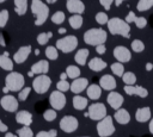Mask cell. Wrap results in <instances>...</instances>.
Returning a JSON list of instances; mask_svg holds the SVG:
<instances>
[{
    "label": "cell",
    "instance_id": "cell-46",
    "mask_svg": "<svg viewBox=\"0 0 153 137\" xmlns=\"http://www.w3.org/2000/svg\"><path fill=\"white\" fill-rule=\"evenodd\" d=\"M114 1H115V0H99V4L105 8V11H109Z\"/></svg>",
    "mask_w": 153,
    "mask_h": 137
},
{
    "label": "cell",
    "instance_id": "cell-16",
    "mask_svg": "<svg viewBox=\"0 0 153 137\" xmlns=\"http://www.w3.org/2000/svg\"><path fill=\"white\" fill-rule=\"evenodd\" d=\"M66 7H67L68 12H71L73 14H81L85 11V5L81 0H67Z\"/></svg>",
    "mask_w": 153,
    "mask_h": 137
},
{
    "label": "cell",
    "instance_id": "cell-42",
    "mask_svg": "<svg viewBox=\"0 0 153 137\" xmlns=\"http://www.w3.org/2000/svg\"><path fill=\"white\" fill-rule=\"evenodd\" d=\"M69 87H71V85L67 82V80H60L57 83H56V89L57 91H60V92H67L68 89H69Z\"/></svg>",
    "mask_w": 153,
    "mask_h": 137
},
{
    "label": "cell",
    "instance_id": "cell-3",
    "mask_svg": "<svg viewBox=\"0 0 153 137\" xmlns=\"http://www.w3.org/2000/svg\"><path fill=\"white\" fill-rule=\"evenodd\" d=\"M106 38H108V33L102 27H93V29L87 30L84 33V42L93 46L104 44L106 42Z\"/></svg>",
    "mask_w": 153,
    "mask_h": 137
},
{
    "label": "cell",
    "instance_id": "cell-41",
    "mask_svg": "<svg viewBox=\"0 0 153 137\" xmlns=\"http://www.w3.org/2000/svg\"><path fill=\"white\" fill-rule=\"evenodd\" d=\"M30 92H31V88H30V87H24V88H22V89L18 92V99H19L20 101H25V100L27 99Z\"/></svg>",
    "mask_w": 153,
    "mask_h": 137
},
{
    "label": "cell",
    "instance_id": "cell-5",
    "mask_svg": "<svg viewBox=\"0 0 153 137\" xmlns=\"http://www.w3.org/2000/svg\"><path fill=\"white\" fill-rule=\"evenodd\" d=\"M78 46V38L73 35H68V36H65L60 39L56 41L55 43V48L65 54H68V52H72L76 49Z\"/></svg>",
    "mask_w": 153,
    "mask_h": 137
},
{
    "label": "cell",
    "instance_id": "cell-44",
    "mask_svg": "<svg viewBox=\"0 0 153 137\" xmlns=\"http://www.w3.org/2000/svg\"><path fill=\"white\" fill-rule=\"evenodd\" d=\"M134 23H135V25H136L137 29H143L147 25V19L145 17H136V19H135Z\"/></svg>",
    "mask_w": 153,
    "mask_h": 137
},
{
    "label": "cell",
    "instance_id": "cell-22",
    "mask_svg": "<svg viewBox=\"0 0 153 137\" xmlns=\"http://www.w3.org/2000/svg\"><path fill=\"white\" fill-rule=\"evenodd\" d=\"M114 118L121 125H126V124H128L130 122V114H129V112L126 108H122V107L118 108V110H116V112L114 114Z\"/></svg>",
    "mask_w": 153,
    "mask_h": 137
},
{
    "label": "cell",
    "instance_id": "cell-13",
    "mask_svg": "<svg viewBox=\"0 0 153 137\" xmlns=\"http://www.w3.org/2000/svg\"><path fill=\"white\" fill-rule=\"evenodd\" d=\"M31 50H32L31 45H23V46H20V48L13 54V62H14V63H18V64L24 63V62L27 60L29 55L31 54Z\"/></svg>",
    "mask_w": 153,
    "mask_h": 137
},
{
    "label": "cell",
    "instance_id": "cell-30",
    "mask_svg": "<svg viewBox=\"0 0 153 137\" xmlns=\"http://www.w3.org/2000/svg\"><path fill=\"white\" fill-rule=\"evenodd\" d=\"M122 80L126 86H134L136 83V75L133 71H126L122 75Z\"/></svg>",
    "mask_w": 153,
    "mask_h": 137
},
{
    "label": "cell",
    "instance_id": "cell-51",
    "mask_svg": "<svg viewBox=\"0 0 153 137\" xmlns=\"http://www.w3.org/2000/svg\"><path fill=\"white\" fill-rule=\"evenodd\" d=\"M148 130H149V132L153 135V117L149 119V125H148Z\"/></svg>",
    "mask_w": 153,
    "mask_h": 137
},
{
    "label": "cell",
    "instance_id": "cell-59",
    "mask_svg": "<svg viewBox=\"0 0 153 137\" xmlns=\"http://www.w3.org/2000/svg\"><path fill=\"white\" fill-rule=\"evenodd\" d=\"M2 91H4V93H6V94H7L8 92H10V91H8V89H7L6 87H4V89H2Z\"/></svg>",
    "mask_w": 153,
    "mask_h": 137
},
{
    "label": "cell",
    "instance_id": "cell-43",
    "mask_svg": "<svg viewBox=\"0 0 153 137\" xmlns=\"http://www.w3.org/2000/svg\"><path fill=\"white\" fill-rule=\"evenodd\" d=\"M8 18H10L8 11H7V10H1V11H0V27H4V26L7 24Z\"/></svg>",
    "mask_w": 153,
    "mask_h": 137
},
{
    "label": "cell",
    "instance_id": "cell-47",
    "mask_svg": "<svg viewBox=\"0 0 153 137\" xmlns=\"http://www.w3.org/2000/svg\"><path fill=\"white\" fill-rule=\"evenodd\" d=\"M96 51H97V54H99V55H104L105 51H106V48H105L104 44H100V45H97V46H96Z\"/></svg>",
    "mask_w": 153,
    "mask_h": 137
},
{
    "label": "cell",
    "instance_id": "cell-1",
    "mask_svg": "<svg viewBox=\"0 0 153 137\" xmlns=\"http://www.w3.org/2000/svg\"><path fill=\"white\" fill-rule=\"evenodd\" d=\"M108 30L111 35L116 36L120 35L124 38H129L130 37V25L128 23H126V20L114 17L111 19L108 20Z\"/></svg>",
    "mask_w": 153,
    "mask_h": 137
},
{
    "label": "cell",
    "instance_id": "cell-61",
    "mask_svg": "<svg viewBox=\"0 0 153 137\" xmlns=\"http://www.w3.org/2000/svg\"><path fill=\"white\" fill-rule=\"evenodd\" d=\"M27 75H29V76H33V73H32V71H31V70H30V71H29V73H27Z\"/></svg>",
    "mask_w": 153,
    "mask_h": 137
},
{
    "label": "cell",
    "instance_id": "cell-2",
    "mask_svg": "<svg viewBox=\"0 0 153 137\" xmlns=\"http://www.w3.org/2000/svg\"><path fill=\"white\" fill-rule=\"evenodd\" d=\"M31 12L35 17V25L41 26L48 19L49 7L42 0H32L31 1Z\"/></svg>",
    "mask_w": 153,
    "mask_h": 137
},
{
    "label": "cell",
    "instance_id": "cell-55",
    "mask_svg": "<svg viewBox=\"0 0 153 137\" xmlns=\"http://www.w3.org/2000/svg\"><path fill=\"white\" fill-rule=\"evenodd\" d=\"M67 79V74L66 73H61L60 74V80H66Z\"/></svg>",
    "mask_w": 153,
    "mask_h": 137
},
{
    "label": "cell",
    "instance_id": "cell-14",
    "mask_svg": "<svg viewBox=\"0 0 153 137\" xmlns=\"http://www.w3.org/2000/svg\"><path fill=\"white\" fill-rule=\"evenodd\" d=\"M88 87V80L86 77H78L75 80H73V82L71 83V92L74 93L75 95L80 94L82 91H85Z\"/></svg>",
    "mask_w": 153,
    "mask_h": 137
},
{
    "label": "cell",
    "instance_id": "cell-58",
    "mask_svg": "<svg viewBox=\"0 0 153 137\" xmlns=\"http://www.w3.org/2000/svg\"><path fill=\"white\" fill-rule=\"evenodd\" d=\"M45 1H47L48 4H54V2H56L57 0H45Z\"/></svg>",
    "mask_w": 153,
    "mask_h": 137
},
{
    "label": "cell",
    "instance_id": "cell-26",
    "mask_svg": "<svg viewBox=\"0 0 153 137\" xmlns=\"http://www.w3.org/2000/svg\"><path fill=\"white\" fill-rule=\"evenodd\" d=\"M88 55H90V51L87 49H79L74 55V61L80 66H85Z\"/></svg>",
    "mask_w": 153,
    "mask_h": 137
},
{
    "label": "cell",
    "instance_id": "cell-33",
    "mask_svg": "<svg viewBox=\"0 0 153 137\" xmlns=\"http://www.w3.org/2000/svg\"><path fill=\"white\" fill-rule=\"evenodd\" d=\"M110 68H111V71H112L116 76L122 77V75L124 74V67H123V64L120 63V62H115V63H112V64L110 66Z\"/></svg>",
    "mask_w": 153,
    "mask_h": 137
},
{
    "label": "cell",
    "instance_id": "cell-12",
    "mask_svg": "<svg viewBox=\"0 0 153 137\" xmlns=\"http://www.w3.org/2000/svg\"><path fill=\"white\" fill-rule=\"evenodd\" d=\"M114 57L117 60V62L120 63H126V62H129L131 60V52L129 51L128 48L123 46V45H118V46H115L114 51Z\"/></svg>",
    "mask_w": 153,
    "mask_h": 137
},
{
    "label": "cell",
    "instance_id": "cell-15",
    "mask_svg": "<svg viewBox=\"0 0 153 137\" xmlns=\"http://www.w3.org/2000/svg\"><path fill=\"white\" fill-rule=\"evenodd\" d=\"M106 101H108V104H109L114 110H118V108H121V106L123 105L124 99H123V95L120 94L118 92H110V93L108 94V96H106Z\"/></svg>",
    "mask_w": 153,
    "mask_h": 137
},
{
    "label": "cell",
    "instance_id": "cell-32",
    "mask_svg": "<svg viewBox=\"0 0 153 137\" xmlns=\"http://www.w3.org/2000/svg\"><path fill=\"white\" fill-rule=\"evenodd\" d=\"M152 7H153V0H139L137 5H136V8L139 12L148 11Z\"/></svg>",
    "mask_w": 153,
    "mask_h": 137
},
{
    "label": "cell",
    "instance_id": "cell-57",
    "mask_svg": "<svg viewBox=\"0 0 153 137\" xmlns=\"http://www.w3.org/2000/svg\"><path fill=\"white\" fill-rule=\"evenodd\" d=\"M57 32H59V33H66V29H65V27H60V29L57 30Z\"/></svg>",
    "mask_w": 153,
    "mask_h": 137
},
{
    "label": "cell",
    "instance_id": "cell-11",
    "mask_svg": "<svg viewBox=\"0 0 153 137\" xmlns=\"http://www.w3.org/2000/svg\"><path fill=\"white\" fill-rule=\"evenodd\" d=\"M0 105H1V107H2L5 111H7V112H10V113L16 112V111L18 110V100H17L16 96H13V95H11V94L4 95V96L0 99Z\"/></svg>",
    "mask_w": 153,
    "mask_h": 137
},
{
    "label": "cell",
    "instance_id": "cell-49",
    "mask_svg": "<svg viewBox=\"0 0 153 137\" xmlns=\"http://www.w3.org/2000/svg\"><path fill=\"white\" fill-rule=\"evenodd\" d=\"M8 129H7V125L5 123H2V120L0 119V132H6Z\"/></svg>",
    "mask_w": 153,
    "mask_h": 137
},
{
    "label": "cell",
    "instance_id": "cell-21",
    "mask_svg": "<svg viewBox=\"0 0 153 137\" xmlns=\"http://www.w3.org/2000/svg\"><path fill=\"white\" fill-rule=\"evenodd\" d=\"M31 71L37 75H43L49 71V63L45 60H39L38 62L33 63L31 67Z\"/></svg>",
    "mask_w": 153,
    "mask_h": 137
},
{
    "label": "cell",
    "instance_id": "cell-6",
    "mask_svg": "<svg viewBox=\"0 0 153 137\" xmlns=\"http://www.w3.org/2000/svg\"><path fill=\"white\" fill-rule=\"evenodd\" d=\"M116 131L111 116H106L97 123V133L99 137H110Z\"/></svg>",
    "mask_w": 153,
    "mask_h": 137
},
{
    "label": "cell",
    "instance_id": "cell-39",
    "mask_svg": "<svg viewBox=\"0 0 153 137\" xmlns=\"http://www.w3.org/2000/svg\"><path fill=\"white\" fill-rule=\"evenodd\" d=\"M56 116H57V114H56V111L53 110V108H48V110H45L44 113H43V118H44L45 122H53V120H55Z\"/></svg>",
    "mask_w": 153,
    "mask_h": 137
},
{
    "label": "cell",
    "instance_id": "cell-48",
    "mask_svg": "<svg viewBox=\"0 0 153 137\" xmlns=\"http://www.w3.org/2000/svg\"><path fill=\"white\" fill-rule=\"evenodd\" d=\"M36 137H51V136H50V132L49 131H39L36 135Z\"/></svg>",
    "mask_w": 153,
    "mask_h": 137
},
{
    "label": "cell",
    "instance_id": "cell-62",
    "mask_svg": "<svg viewBox=\"0 0 153 137\" xmlns=\"http://www.w3.org/2000/svg\"><path fill=\"white\" fill-rule=\"evenodd\" d=\"M5 1H6V0H0V4H1V2H5Z\"/></svg>",
    "mask_w": 153,
    "mask_h": 137
},
{
    "label": "cell",
    "instance_id": "cell-28",
    "mask_svg": "<svg viewBox=\"0 0 153 137\" xmlns=\"http://www.w3.org/2000/svg\"><path fill=\"white\" fill-rule=\"evenodd\" d=\"M68 23H69V25H71L72 29H74V30H79V29L82 26L84 19H82V17H81L80 14H74V15L69 17Z\"/></svg>",
    "mask_w": 153,
    "mask_h": 137
},
{
    "label": "cell",
    "instance_id": "cell-4",
    "mask_svg": "<svg viewBox=\"0 0 153 137\" xmlns=\"http://www.w3.org/2000/svg\"><path fill=\"white\" fill-rule=\"evenodd\" d=\"M24 76L18 71H11L5 77V87L10 92H19L22 88H24Z\"/></svg>",
    "mask_w": 153,
    "mask_h": 137
},
{
    "label": "cell",
    "instance_id": "cell-35",
    "mask_svg": "<svg viewBox=\"0 0 153 137\" xmlns=\"http://www.w3.org/2000/svg\"><path fill=\"white\" fill-rule=\"evenodd\" d=\"M65 19H66V15H65V13L62 12V11H56L53 15H51V21L54 23V24H62L63 21H65Z\"/></svg>",
    "mask_w": 153,
    "mask_h": 137
},
{
    "label": "cell",
    "instance_id": "cell-63",
    "mask_svg": "<svg viewBox=\"0 0 153 137\" xmlns=\"http://www.w3.org/2000/svg\"><path fill=\"white\" fill-rule=\"evenodd\" d=\"M81 137H90V136H81Z\"/></svg>",
    "mask_w": 153,
    "mask_h": 137
},
{
    "label": "cell",
    "instance_id": "cell-34",
    "mask_svg": "<svg viewBox=\"0 0 153 137\" xmlns=\"http://www.w3.org/2000/svg\"><path fill=\"white\" fill-rule=\"evenodd\" d=\"M53 37V33L49 31V32H41L38 36H37V43L39 45H45L48 43V41Z\"/></svg>",
    "mask_w": 153,
    "mask_h": 137
},
{
    "label": "cell",
    "instance_id": "cell-23",
    "mask_svg": "<svg viewBox=\"0 0 153 137\" xmlns=\"http://www.w3.org/2000/svg\"><path fill=\"white\" fill-rule=\"evenodd\" d=\"M87 66L93 71H102L103 69L106 68V62L104 60H102L100 57H93L88 61Z\"/></svg>",
    "mask_w": 153,
    "mask_h": 137
},
{
    "label": "cell",
    "instance_id": "cell-8",
    "mask_svg": "<svg viewBox=\"0 0 153 137\" xmlns=\"http://www.w3.org/2000/svg\"><path fill=\"white\" fill-rule=\"evenodd\" d=\"M87 114L92 120H102L106 117V107L102 102H94L88 106Z\"/></svg>",
    "mask_w": 153,
    "mask_h": 137
},
{
    "label": "cell",
    "instance_id": "cell-9",
    "mask_svg": "<svg viewBox=\"0 0 153 137\" xmlns=\"http://www.w3.org/2000/svg\"><path fill=\"white\" fill-rule=\"evenodd\" d=\"M79 126V122L74 116H63L60 120V129L63 132L67 133H72L74 132Z\"/></svg>",
    "mask_w": 153,
    "mask_h": 137
},
{
    "label": "cell",
    "instance_id": "cell-10",
    "mask_svg": "<svg viewBox=\"0 0 153 137\" xmlns=\"http://www.w3.org/2000/svg\"><path fill=\"white\" fill-rule=\"evenodd\" d=\"M49 102H50L53 110L60 111L66 106V96H65V94L62 92L56 89V91L51 92V94L49 96Z\"/></svg>",
    "mask_w": 153,
    "mask_h": 137
},
{
    "label": "cell",
    "instance_id": "cell-60",
    "mask_svg": "<svg viewBox=\"0 0 153 137\" xmlns=\"http://www.w3.org/2000/svg\"><path fill=\"white\" fill-rule=\"evenodd\" d=\"M35 55H37V56L39 55V50H38V49H36V50H35Z\"/></svg>",
    "mask_w": 153,
    "mask_h": 137
},
{
    "label": "cell",
    "instance_id": "cell-56",
    "mask_svg": "<svg viewBox=\"0 0 153 137\" xmlns=\"http://www.w3.org/2000/svg\"><path fill=\"white\" fill-rule=\"evenodd\" d=\"M123 1H126V0H115L114 2H115V6H121V4H122Z\"/></svg>",
    "mask_w": 153,
    "mask_h": 137
},
{
    "label": "cell",
    "instance_id": "cell-17",
    "mask_svg": "<svg viewBox=\"0 0 153 137\" xmlns=\"http://www.w3.org/2000/svg\"><path fill=\"white\" fill-rule=\"evenodd\" d=\"M99 86L102 89H105V91H114L117 86L116 83V80L112 75H109V74H105L103 75L100 79H99Z\"/></svg>",
    "mask_w": 153,
    "mask_h": 137
},
{
    "label": "cell",
    "instance_id": "cell-40",
    "mask_svg": "<svg viewBox=\"0 0 153 137\" xmlns=\"http://www.w3.org/2000/svg\"><path fill=\"white\" fill-rule=\"evenodd\" d=\"M96 21L98 23V24H100V25H104V24H108V20H109V18H108V14L105 13V12H98L97 14H96Z\"/></svg>",
    "mask_w": 153,
    "mask_h": 137
},
{
    "label": "cell",
    "instance_id": "cell-20",
    "mask_svg": "<svg viewBox=\"0 0 153 137\" xmlns=\"http://www.w3.org/2000/svg\"><path fill=\"white\" fill-rule=\"evenodd\" d=\"M151 116H152V112H151V108L148 106L140 107L135 112V119H136L137 123H146V122H148L151 119Z\"/></svg>",
    "mask_w": 153,
    "mask_h": 137
},
{
    "label": "cell",
    "instance_id": "cell-50",
    "mask_svg": "<svg viewBox=\"0 0 153 137\" xmlns=\"http://www.w3.org/2000/svg\"><path fill=\"white\" fill-rule=\"evenodd\" d=\"M145 69H146L147 71H151V70L153 69V63H151V62H147V63H146V66H145Z\"/></svg>",
    "mask_w": 153,
    "mask_h": 137
},
{
    "label": "cell",
    "instance_id": "cell-24",
    "mask_svg": "<svg viewBox=\"0 0 153 137\" xmlns=\"http://www.w3.org/2000/svg\"><path fill=\"white\" fill-rule=\"evenodd\" d=\"M86 93H87V96L91 100H98L102 95V88H100V86L93 83V85H90L86 88Z\"/></svg>",
    "mask_w": 153,
    "mask_h": 137
},
{
    "label": "cell",
    "instance_id": "cell-36",
    "mask_svg": "<svg viewBox=\"0 0 153 137\" xmlns=\"http://www.w3.org/2000/svg\"><path fill=\"white\" fill-rule=\"evenodd\" d=\"M130 46H131V50H133L134 52H142V51L145 50V44H143V42L140 41V39H134V41L131 42Z\"/></svg>",
    "mask_w": 153,
    "mask_h": 137
},
{
    "label": "cell",
    "instance_id": "cell-37",
    "mask_svg": "<svg viewBox=\"0 0 153 137\" xmlns=\"http://www.w3.org/2000/svg\"><path fill=\"white\" fill-rule=\"evenodd\" d=\"M45 56L48 60H56L59 57V54H57V49L55 46H47L45 48Z\"/></svg>",
    "mask_w": 153,
    "mask_h": 137
},
{
    "label": "cell",
    "instance_id": "cell-18",
    "mask_svg": "<svg viewBox=\"0 0 153 137\" xmlns=\"http://www.w3.org/2000/svg\"><path fill=\"white\" fill-rule=\"evenodd\" d=\"M123 89L128 95H137L140 98H146L148 95V91L142 86H124Z\"/></svg>",
    "mask_w": 153,
    "mask_h": 137
},
{
    "label": "cell",
    "instance_id": "cell-7",
    "mask_svg": "<svg viewBox=\"0 0 153 137\" xmlns=\"http://www.w3.org/2000/svg\"><path fill=\"white\" fill-rule=\"evenodd\" d=\"M50 86H51V79L45 74L37 75L32 81V89L37 94H44L45 92H48Z\"/></svg>",
    "mask_w": 153,
    "mask_h": 137
},
{
    "label": "cell",
    "instance_id": "cell-38",
    "mask_svg": "<svg viewBox=\"0 0 153 137\" xmlns=\"http://www.w3.org/2000/svg\"><path fill=\"white\" fill-rule=\"evenodd\" d=\"M17 136L18 137H33V132L30 129V126H23L17 130Z\"/></svg>",
    "mask_w": 153,
    "mask_h": 137
},
{
    "label": "cell",
    "instance_id": "cell-54",
    "mask_svg": "<svg viewBox=\"0 0 153 137\" xmlns=\"http://www.w3.org/2000/svg\"><path fill=\"white\" fill-rule=\"evenodd\" d=\"M5 137H18V136L16 133H12V132H6Z\"/></svg>",
    "mask_w": 153,
    "mask_h": 137
},
{
    "label": "cell",
    "instance_id": "cell-45",
    "mask_svg": "<svg viewBox=\"0 0 153 137\" xmlns=\"http://www.w3.org/2000/svg\"><path fill=\"white\" fill-rule=\"evenodd\" d=\"M135 19H136V15H135V13L133 12V11H129V13L126 15V23H128V24H130V23H134L135 21Z\"/></svg>",
    "mask_w": 153,
    "mask_h": 137
},
{
    "label": "cell",
    "instance_id": "cell-31",
    "mask_svg": "<svg viewBox=\"0 0 153 137\" xmlns=\"http://www.w3.org/2000/svg\"><path fill=\"white\" fill-rule=\"evenodd\" d=\"M66 74H67V77H69V79H73V80H75V79H78L79 76H80V69H79V67H76V66H68L67 68H66V71H65Z\"/></svg>",
    "mask_w": 153,
    "mask_h": 137
},
{
    "label": "cell",
    "instance_id": "cell-29",
    "mask_svg": "<svg viewBox=\"0 0 153 137\" xmlns=\"http://www.w3.org/2000/svg\"><path fill=\"white\" fill-rule=\"evenodd\" d=\"M0 68H2L4 70L7 71H12L13 70V61L5 55H0Z\"/></svg>",
    "mask_w": 153,
    "mask_h": 137
},
{
    "label": "cell",
    "instance_id": "cell-19",
    "mask_svg": "<svg viewBox=\"0 0 153 137\" xmlns=\"http://www.w3.org/2000/svg\"><path fill=\"white\" fill-rule=\"evenodd\" d=\"M16 122L18 124H22L23 126H30L32 123V114L26 110L18 111L16 114Z\"/></svg>",
    "mask_w": 153,
    "mask_h": 137
},
{
    "label": "cell",
    "instance_id": "cell-52",
    "mask_svg": "<svg viewBox=\"0 0 153 137\" xmlns=\"http://www.w3.org/2000/svg\"><path fill=\"white\" fill-rule=\"evenodd\" d=\"M48 131L50 132V136H51V137H56V136H57V132H56L55 129H50V130H48Z\"/></svg>",
    "mask_w": 153,
    "mask_h": 137
},
{
    "label": "cell",
    "instance_id": "cell-25",
    "mask_svg": "<svg viewBox=\"0 0 153 137\" xmlns=\"http://www.w3.org/2000/svg\"><path fill=\"white\" fill-rule=\"evenodd\" d=\"M72 102H73V107H74L75 110L81 111V110H85V108H86V106H87V104H88V100H87L86 98H84V96H81V95L78 94V95H74V96H73Z\"/></svg>",
    "mask_w": 153,
    "mask_h": 137
},
{
    "label": "cell",
    "instance_id": "cell-27",
    "mask_svg": "<svg viewBox=\"0 0 153 137\" xmlns=\"http://www.w3.org/2000/svg\"><path fill=\"white\" fill-rule=\"evenodd\" d=\"M14 11L18 15H24L27 11V0H13Z\"/></svg>",
    "mask_w": 153,
    "mask_h": 137
},
{
    "label": "cell",
    "instance_id": "cell-53",
    "mask_svg": "<svg viewBox=\"0 0 153 137\" xmlns=\"http://www.w3.org/2000/svg\"><path fill=\"white\" fill-rule=\"evenodd\" d=\"M0 45H2V46H5V45H6V42H5V39H4V36H2V35H0Z\"/></svg>",
    "mask_w": 153,
    "mask_h": 137
}]
</instances>
